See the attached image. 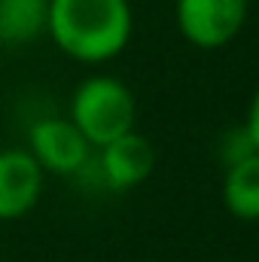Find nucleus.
Masks as SVG:
<instances>
[{"label": "nucleus", "instance_id": "obj_1", "mask_svg": "<svg viewBox=\"0 0 259 262\" xmlns=\"http://www.w3.org/2000/svg\"><path fill=\"white\" fill-rule=\"evenodd\" d=\"M134 15L128 0H49L46 34L82 64L116 58L131 40Z\"/></svg>", "mask_w": 259, "mask_h": 262}, {"label": "nucleus", "instance_id": "obj_2", "mask_svg": "<svg viewBox=\"0 0 259 262\" xmlns=\"http://www.w3.org/2000/svg\"><path fill=\"white\" fill-rule=\"evenodd\" d=\"M137 104L131 89L116 76H89L70 98V122L82 131L92 146H104L134 131Z\"/></svg>", "mask_w": 259, "mask_h": 262}, {"label": "nucleus", "instance_id": "obj_3", "mask_svg": "<svg viewBox=\"0 0 259 262\" xmlns=\"http://www.w3.org/2000/svg\"><path fill=\"white\" fill-rule=\"evenodd\" d=\"M250 0H177L174 15L186 43L195 49H223L247 25Z\"/></svg>", "mask_w": 259, "mask_h": 262}, {"label": "nucleus", "instance_id": "obj_4", "mask_svg": "<svg viewBox=\"0 0 259 262\" xmlns=\"http://www.w3.org/2000/svg\"><path fill=\"white\" fill-rule=\"evenodd\" d=\"M28 152L37 159V165L49 174H76L89 162L92 143L82 137L70 119H40L28 131Z\"/></svg>", "mask_w": 259, "mask_h": 262}, {"label": "nucleus", "instance_id": "obj_5", "mask_svg": "<svg viewBox=\"0 0 259 262\" xmlns=\"http://www.w3.org/2000/svg\"><path fill=\"white\" fill-rule=\"evenodd\" d=\"M43 192V168L28 149L0 152V220H18L34 210Z\"/></svg>", "mask_w": 259, "mask_h": 262}, {"label": "nucleus", "instance_id": "obj_6", "mask_svg": "<svg viewBox=\"0 0 259 262\" xmlns=\"http://www.w3.org/2000/svg\"><path fill=\"white\" fill-rule=\"evenodd\" d=\"M153 168H156V149L137 131H128L101 146V174L107 186L116 192L140 186L153 174Z\"/></svg>", "mask_w": 259, "mask_h": 262}, {"label": "nucleus", "instance_id": "obj_7", "mask_svg": "<svg viewBox=\"0 0 259 262\" xmlns=\"http://www.w3.org/2000/svg\"><path fill=\"white\" fill-rule=\"evenodd\" d=\"M223 204L235 220H259V152L250 149L229 162L223 177Z\"/></svg>", "mask_w": 259, "mask_h": 262}, {"label": "nucleus", "instance_id": "obj_8", "mask_svg": "<svg viewBox=\"0 0 259 262\" xmlns=\"http://www.w3.org/2000/svg\"><path fill=\"white\" fill-rule=\"evenodd\" d=\"M49 0H0V43L21 46L46 34Z\"/></svg>", "mask_w": 259, "mask_h": 262}, {"label": "nucleus", "instance_id": "obj_9", "mask_svg": "<svg viewBox=\"0 0 259 262\" xmlns=\"http://www.w3.org/2000/svg\"><path fill=\"white\" fill-rule=\"evenodd\" d=\"M244 134H247L250 146L259 152V89L253 92V101H250V110H247V119H244Z\"/></svg>", "mask_w": 259, "mask_h": 262}]
</instances>
